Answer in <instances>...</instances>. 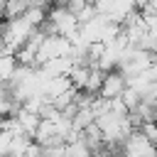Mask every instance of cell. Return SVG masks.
<instances>
[{
    "instance_id": "1",
    "label": "cell",
    "mask_w": 157,
    "mask_h": 157,
    "mask_svg": "<svg viewBox=\"0 0 157 157\" xmlns=\"http://www.w3.org/2000/svg\"><path fill=\"white\" fill-rule=\"evenodd\" d=\"M71 47H74V44H71L66 37H47L44 44H42V49H39V54H37V66H44V64L52 61V59L69 56V54H71Z\"/></svg>"
},
{
    "instance_id": "2",
    "label": "cell",
    "mask_w": 157,
    "mask_h": 157,
    "mask_svg": "<svg viewBox=\"0 0 157 157\" xmlns=\"http://www.w3.org/2000/svg\"><path fill=\"white\" fill-rule=\"evenodd\" d=\"M123 152H125V157H157V147H155L140 130H135V132L125 140Z\"/></svg>"
},
{
    "instance_id": "3",
    "label": "cell",
    "mask_w": 157,
    "mask_h": 157,
    "mask_svg": "<svg viewBox=\"0 0 157 157\" xmlns=\"http://www.w3.org/2000/svg\"><path fill=\"white\" fill-rule=\"evenodd\" d=\"M128 91V78L123 76V71H108L105 78H103V86H101V98H108V101H115V98H123V93Z\"/></svg>"
},
{
    "instance_id": "4",
    "label": "cell",
    "mask_w": 157,
    "mask_h": 157,
    "mask_svg": "<svg viewBox=\"0 0 157 157\" xmlns=\"http://www.w3.org/2000/svg\"><path fill=\"white\" fill-rule=\"evenodd\" d=\"M42 69H44L52 78H56V76H69V71L74 69V64H71L69 56H61V59H52V61H47Z\"/></svg>"
},
{
    "instance_id": "5",
    "label": "cell",
    "mask_w": 157,
    "mask_h": 157,
    "mask_svg": "<svg viewBox=\"0 0 157 157\" xmlns=\"http://www.w3.org/2000/svg\"><path fill=\"white\" fill-rule=\"evenodd\" d=\"M103 78H105V71H103V69H91V74H88V81H86V88H83V93H88V96H101V86H103Z\"/></svg>"
},
{
    "instance_id": "6",
    "label": "cell",
    "mask_w": 157,
    "mask_h": 157,
    "mask_svg": "<svg viewBox=\"0 0 157 157\" xmlns=\"http://www.w3.org/2000/svg\"><path fill=\"white\" fill-rule=\"evenodd\" d=\"M15 69H17V59H15L12 54H2V56H0V86L12 78Z\"/></svg>"
},
{
    "instance_id": "7",
    "label": "cell",
    "mask_w": 157,
    "mask_h": 157,
    "mask_svg": "<svg viewBox=\"0 0 157 157\" xmlns=\"http://www.w3.org/2000/svg\"><path fill=\"white\" fill-rule=\"evenodd\" d=\"M88 74H91L88 66H74V69L69 71V81H71V86H74L76 91H83V88H86V81H88Z\"/></svg>"
},
{
    "instance_id": "8",
    "label": "cell",
    "mask_w": 157,
    "mask_h": 157,
    "mask_svg": "<svg viewBox=\"0 0 157 157\" xmlns=\"http://www.w3.org/2000/svg\"><path fill=\"white\" fill-rule=\"evenodd\" d=\"M66 157H93V150L81 137H76V140L66 142Z\"/></svg>"
},
{
    "instance_id": "9",
    "label": "cell",
    "mask_w": 157,
    "mask_h": 157,
    "mask_svg": "<svg viewBox=\"0 0 157 157\" xmlns=\"http://www.w3.org/2000/svg\"><path fill=\"white\" fill-rule=\"evenodd\" d=\"M140 132H142V135L157 147V123H145V125L140 128Z\"/></svg>"
},
{
    "instance_id": "10",
    "label": "cell",
    "mask_w": 157,
    "mask_h": 157,
    "mask_svg": "<svg viewBox=\"0 0 157 157\" xmlns=\"http://www.w3.org/2000/svg\"><path fill=\"white\" fill-rule=\"evenodd\" d=\"M145 22H147L150 34H152V37H157V15H147V17H145Z\"/></svg>"
}]
</instances>
